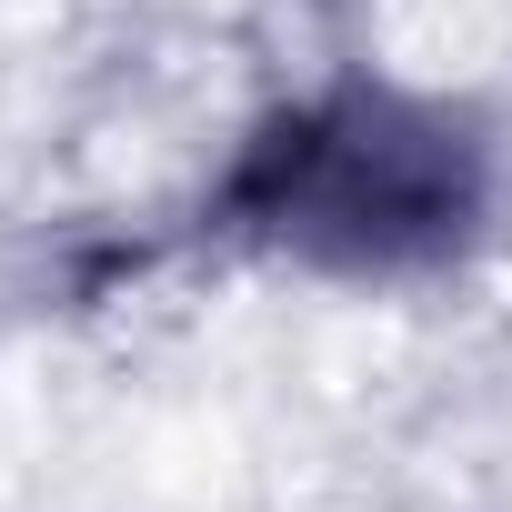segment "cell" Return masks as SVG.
Returning <instances> with one entry per match:
<instances>
[{"label":"cell","instance_id":"cell-1","mask_svg":"<svg viewBox=\"0 0 512 512\" xmlns=\"http://www.w3.org/2000/svg\"><path fill=\"white\" fill-rule=\"evenodd\" d=\"M262 221H282L292 241H332V251H412V241H442L462 221V151L432 131V121H402L382 101H352V111H322L302 131H282V151L262 161Z\"/></svg>","mask_w":512,"mask_h":512}]
</instances>
